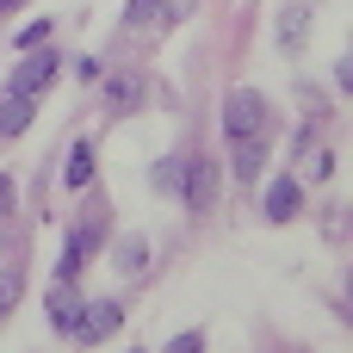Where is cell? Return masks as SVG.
Returning <instances> with one entry per match:
<instances>
[{"label":"cell","mask_w":353,"mask_h":353,"mask_svg":"<svg viewBox=\"0 0 353 353\" xmlns=\"http://www.w3.org/2000/svg\"><path fill=\"white\" fill-rule=\"evenodd\" d=\"M180 174H186V211H211V199H217V161L192 155V161H180Z\"/></svg>","instance_id":"cell-4"},{"label":"cell","mask_w":353,"mask_h":353,"mask_svg":"<svg viewBox=\"0 0 353 353\" xmlns=\"http://www.w3.org/2000/svg\"><path fill=\"white\" fill-rule=\"evenodd\" d=\"M12 199H19V192H12V180L0 174V217H12Z\"/></svg>","instance_id":"cell-18"},{"label":"cell","mask_w":353,"mask_h":353,"mask_svg":"<svg viewBox=\"0 0 353 353\" xmlns=\"http://www.w3.org/2000/svg\"><path fill=\"white\" fill-rule=\"evenodd\" d=\"M105 93H112V105H124V99H137V81H112Z\"/></svg>","instance_id":"cell-16"},{"label":"cell","mask_w":353,"mask_h":353,"mask_svg":"<svg viewBox=\"0 0 353 353\" xmlns=\"http://www.w3.org/2000/svg\"><path fill=\"white\" fill-rule=\"evenodd\" d=\"M12 298H19V279H12V273H6V279H0V310H6V304H12Z\"/></svg>","instance_id":"cell-19"},{"label":"cell","mask_w":353,"mask_h":353,"mask_svg":"<svg viewBox=\"0 0 353 353\" xmlns=\"http://www.w3.org/2000/svg\"><path fill=\"white\" fill-rule=\"evenodd\" d=\"M118 323H124V304H118V298H99V304H81V323H74V341H81V347H93V341L118 335Z\"/></svg>","instance_id":"cell-3"},{"label":"cell","mask_w":353,"mask_h":353,"mask_svg":"<svg viewBox=\"0 0 353 353\" xmlns=\"http://www.w3.org/2000/svg\"><path fill=\"white\" fill-rule=\"evenodd\" d=\"M267 217H273V223H292V217H298V180H292V174H279V180L267 186Z\"/></svg>","instance_id":"cell-6"},{"label":"cell","mask_w":353,"mask_h":353,"mask_svg":"<svg viewBox=\"0 0 353 353\" xmlns=\"http://www.w3.org/2000/svg\"><path fill=\"white\" fill-rule=\"evenodd\" d=\"M43 37H50V25L37 19V25H25V31H19V50H31V43H43Z\"/></svg>","instance_id":"cell-14"},{"label":"cell","mask_w":353,"mask_h":353,"mask_svg":"<svg viewBox=\"0 0 353 353\" xmlns=\"http://www.w3.org/2000/svg\"><path fill=\"white\" fill-rule=\"evenodd\" d=\"M223 137H230V143L267 137V93H254V87H236V93L223 99Z\"/></svg>","instance_id":"cell-1"},{"label":"cell","mask_w":353,"mask_h":353,"mask_svg":"<svg viewBox=\"0 0 353 353\" xmlns=\"http://www.w3.org/2000/svg\"><path fill=\"white\" fill-rule=\"evenodd\" d=\"M130 353H137V347H130Z\"/></svg>","instance_id":"cell-20"},{"label":"cell","mask_w":353,"mask_h":353,"mask_svg":"<svg viewBox=\"0 0 353 353\" xmlns=\"http://www.w3.org/2000/svg\"><path fill=\"white\" fill-rule=\"evenodd\" d=\"M93 248H99V223L74 230V236H68V248H62V261H56V279H74V273L93 261Z\"/></svg>","instance_id":"cell-5"},{"label":"cell","mask_w":353,"mask_h":353,"mask_svg":"<svg viewBox=\"0 0 353 353\" xmlns=\"http://www.w3.org/2000/svg\"><path fill=\"white\" fill-rule=\"evenodd\" d=\"M118 267H124V273L143 267V242H124V248H118Z\"/></svg>","instance_id":"cell-15"},{"label":"cell","mask_w":353,"mask_h":353,"mask_svg":"<svg viewBox=\"0 0 353 353\" xmlns=\"http://www.w3.org/2000/svg\"><path fill=\"white\" fill-rule=\"evenodd\" d=\"M279 37H285V50H298V43H304V6H292V12H285Z\"/></svg>","instance_id":"cell-12"},{"label":"cell","mask_w":353,"mask_h":353,"mask_svg":"<svg viewBox=\"0 0 353 353\" xmlns=\"http://www.w3.org/2000/svg\"><path fill=\"white\" fill-rule=\"evenodd\" d=\"M31 105L37 99H25V93H0V137H19V130H31Z\"/></svg>","instance_id":"cell-7"},{"label":"cell","mask_w":353,"mask_h":353,"mask_svg":"<svg viewBox=\"0 0 353 353\" xmlns=\"http://www.w3.org/2000/svg\"><path fill=\"white\" fill-rule=\"evenodd\" d=\"M50 323L62 335H74V323H81V298L68 292V279H56V292H50Z\"/></svg>","instance_id":"cell-8"},{"label":"cell","mask_w":353,"mask_h":353,"mask_svg":"<svg viewBox=\"0 0 353 353\" xmlns=\"http://www.w3.org/2000/svg\"><path fill=\"white\" fill-rule=\"evenodd\" d=\"M261 161H267V143H261V137L236 143V180H254V174H261Z\"/></svg>","instance_id":"cell-10"},{"label":"cell","mask_w":353,"mask_h":353,"mask_svg":"<svg viewBox=\"0 0 353 353\" xmlns=\"http://www.w3.org/2000/svg\"><path fill=\"white\" fill-rule=\"evenodd\" d=\"M56 68H62V56H56V50H43V43H31V50H25V62L12 68V81H6V87H12V93H25V99H37V93L56 81Z\"/></svg>","instance_id":"cell-2"},{"label":"cell","mask_w":353,"mask_h":353,"mask_svg":"<svg viewBox=\"0 0 353 353\" xmlns=\"http://www.w3.org/2000/svg\"><path fill=\"white\" fill-rule=\"evenodd\" d=\"M155 6H161V0H130V25H143V19H155Z\"/></svg>","instance_id":"cell-17"},{"label":"cell","mask_w":353,"mask_h":353,"mask_svg":"<svg viewBox=\"0 0 353 353\" xmlns=\"http://www.w3.org/2000/svg\"><path fill=\"white\" fill-rule=\"evenodd\" d=\"M329 174H335V155L310 143V149H304V180H329Z\"/></svg>","instance_id":"cell-11"},{"label":"cell","mask_w":353,"mask_h":353,"mask_svg":"<svg viewBox=\"0 0 353 353\" xmlns=\"http://www.w3.org/2000/svg\"><path fill=\"white\" fill-rule=\"evenodd\" d=\"M62 180H68L74 192H81V186L93 180V143H87V137H81V143L68 149V168H62Z\"/></svg>","instance_id":"cell-9"},{"label":"cell","mask_w":353,"mask_h":353,"mask_svg":"<svg viewBox=\"0 0 353 353\" xmlns=\"http://www.w3.org/2000/svg\"><path fill=\"white\" fill-rule=\"evenodd\" d=\"M168 353H205V335H199V329H186V335H174V341H168Z\"/></svg>","instance_id":"cell-13"}]
</instances>
